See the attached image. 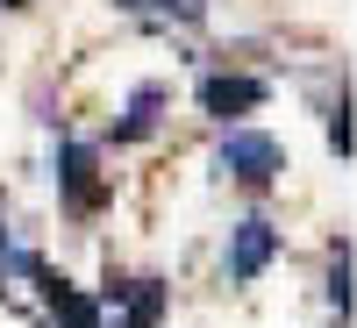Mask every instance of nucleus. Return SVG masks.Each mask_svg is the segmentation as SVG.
I'll return each mask as SVG.
<instances>
[{
  "mask_svg": "<svg viewBox=\"0 0 357 328\" xmlns=\"http://www.w3.org/2000/svg\"><path fill=\"white\" fill-rule=\"evenodd\" d=\"M215 164L236 178V186H272V178L286 171V150H279V136H264V129H229Z\"/></svg>",
  "mask_w": 357,
  "mask_h": 328,
  "instance_id": "f257e3e1",
  "label": "nucleus"
},
{
  "mask_svg": "<svg viewBox=\"0 0 357 328\" xmlns=\"http://www.w3.org/2000/svg\"><path fill=\"white\" fill-rule=\"evenodd\" d=\"M57 200H65L72 207V214H86V207H93L100 200V150H93V143H57Z\"/></svg>",
  "mask_w": 357,
  "mask_h": 328,
  "instance_id": "f03ea898",
  "label": "nucleus"
},
{
  "mask_svg": "<svg viewBox=\"0 0 357 328\" xmlns=\"http://www.w3.org/2000/svg\"><path fill=\"white\" fill-rule=\"evenodd\" d=\"M272 250H279V228L264 221V214H243L229 228V250H222V272L236 279V286H250L264 264H272Z\"/></svg>",
  "mask_w": 357,
  "mask_h": 328,
  "instance_id": "7ed1b4c3",
  "label": "nucleus"
},
{
  "mask_svg": "<svg viewBox=\"0 0 357 328\" xmlns=\"http://www.w3.org/2000/svg\"><path fill=\"white\" fill-rule=\"evenodd\" d=\"M264 93H272V86H264V79H243V72H207V79H200V107L215 114V122H243V114H257Z\"/></svg>",
  "mask_w": 357,
  "mask_h": 328,
  "instance_id": "20e7f679",
  "label": "nucleus"
},
{
  "mask_svg": "<svg viewBox=\"0 0 357 328\" xmlns=\"http://www.w3.org/2000/svg\"><path fill=\"white\" fill-rule=\"evenodd\" d=\"M107 307L122 314L114 328H158V314H165V286H158V279H122V286H107Z\"/></svg>",
  "mask_w": 357,
  "mask_h": 328,
  "instance_id": "39448f33",
  "label": "nucleus"
},
{
  "mask_svg": "<svg viewBox=\"0 0 357 328\" xmlns=\"http://www.w3.org/2000/svg\"><path fill=\"white\" fill-rule=\"evenodd\" d=\"M36 286H43V307H50V321H57V328H100V307L86 300V292H72L65 279H50L43 264H36Z\"/></svg>",
  "mask_w": 357,
  "mask_h": 328,
  "instance_id": "423d86ee",
  "label": "nucleus"
},
{
  "mask_svg": "<svg viewBox=\"0 0 357 328\" xmlns=\"http://www.w3.org/2000/svg\"><path fill=\"white\" fill-rule=\"evenodd\" d=\"M158 114H165V86H136L129 93V114L114 122V143H143L158 129Z\"/></svg>",
  "mask_w": 357,
  "mask_h": 328,
  "instance_id": "0eeeda50",
  "label": "nucleus"
},
{
  "mask_svg": "<svg viewBox=\"0 0 357 328\" xmlns=\"http://www.w3.org/2000/svg\"><path fill=\"white\" fill-rule=\"evenodd\" d=\"M129 15H165V22H200L207 0H122Z\"/></svg>",
  "mask_w": 357,
  "mask_h": 328,
  "instance_id": "6e6552de",
  "label": "nucleus"
},
{
  "mask_svg": "<svg viewBox=\"0 0 357 328\" xmlns=\"http://www.w3.org/2000/svg\"><path fill=\"white\" fill-rule=\"evenodd\" d=\"M0 279H36V257L15 243V228L0 221Z\"/></svg>",
  "mask_w": 357,
  "mask_h": 328,
  "instance_id": "1a4fd4ad",
  "label": "nucleus"
},
{
  "mask_svg": "<svg viewBox=\"0 0 357 328\" xmlns=\"http://www.w3.org/2000/svg\"><path fill=\"white\" fill-rule=\"evenodd\" d=\"M329 307L350 314V243H336V257H329Z\"/></svg>",
  "mask_w": 357,
  "mask_h": 328,
  "instance_id": "9d476101",
  "label": "nucleus"
},
{
  "mask_svg": "<svg viewBox=\"0 0 357 328\" xmlns=\"http://www.w3.org/2000/svg\"><path fill=\"white\" fill-rule=\"evenodd\" d=\"M329 150H336V157H350V100H336V107H329Z\"/></svg>",
  "mask_w": 357,
  "mask_h": 328,
  "instance_id": "9b49d317",
  "label": "nucleus"
}]
</instances>
